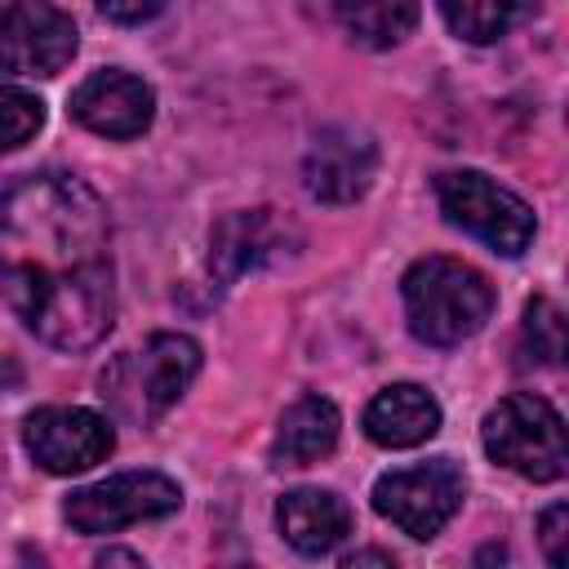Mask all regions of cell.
Returning a JSON list of instances; mask_svg holds the SVG:
<instances>
[{"instance_id": "1", "label": "cell", "mask_w": 569, "mask_h": 569, "mask_svg": "<svg viewBox=\"0 0 569 569\" xmlns=\"http://www.w3.org/2000/svg\"><path fill=\"white\" fill-rule=\"evenodd\" d=\"M0 293L58 351L107 338L116 316L111 222L71 173H22L0 191Z\"/></svg>"}, {"instance_id": "2", "label": "cell", "mask_w": 569, "mask_h": 569, "mask_svg": "<svg viewBox=\"0 0 569 569\" xmlns=\"http://www.w3.org/2000/svg\"><path fill=\"white\" fill-rule=\"evenodd\" d=\"M400 293H405L409 329L427 347H458L462 338L480 333L485 320L493 316V284L476 267L440 253L418 258L405 271Z\"/></svg>"}, {"instance_id": "3", "label": "cell", "mask_w": 569, "mask_h": 569, "mask_svg": "<svg viewBox=\"0 0 569 569\" xmlns=\"http://www.w3.org/2000/svg\"><path fill=\"white\" fill-rule=\"evenodd\" d=\"M200 373V347L187 333H151L138 351H124L102 373V400L124 422H156Z\"/></svg>"}, {"instance_id": "4", "label": "cell", "mask_w": 569, "mask_h": 569, "mask_svg": "<svg viewBox=\"0 0 569 569\" xmlns=\"http://www.w3.org/2000/svg\"><path fill=\"white\" fill-rule=\"evenodd\" d=\"M480 440L493 462H502L507 471H520L529 480H560L569 467L565 422L551 409V400H542L533 391H516V396L498 400L485 413Z\"/></svg>"}, {"instance_id": "5", "label": "cell", "mask_w": 569, "mask_h": 569, "mask_svg": "<svg viewBox=\"0 0 569 569\" xmlns=\"http://www.w3.org/2000/svg\"><path fill=\"white\" fill-rule=\"evenodd\" d=\"M436 200H440V209H445V218L453 227H462L467 236L485 240L493 253L516 258L533 240V209L516 191L498 187L480 169H449V173H440L436 178Z\"/></svg>"}, {"instance_id": "6", "label": "cell", "mask_w": 569, "mask_h": 569, "mask_svg": "<svg viewBox=\"0 0 569 569\" xmlns=\"http://www.w3.org/2000/svg\"><path fill=\"white\" fill-rule=\"evenodd\" d=\"M462 493H467L462 467L453 458H431V462H418V467H400V471L378 476L373 507L400 533H409V538H436L453 520V511L462 507Z\"/></svg>"}, {"instance_id": "7", "label": "cell", "mask_w": 569, "mask_h": 569, "mask_svg": "<svg viewBox=\"0 0 569 569\" xmlns=\"http://www.w3.org/2000/svg\"><path fill=\"white\" fill-rule=\"evenodd\" d=\"M182 507V489L178 480L160 476V471H120L107 476L98 485H84L67 498L62 516L76 533H116L124 525L138 520H156Z\"/></svg>"}, {"instance_id": "8", "label": "cell", "mask_w": 569, "mask_h": 569, "mask_svg": "<svg viewBox=\"0 0 569 569\" xmlns=\"http://www.w3.org/2000/svg\"><path fill=\"white\" fill-rule=\"evenodd\" d=\"M22 445H27V453L44 471L71 476V471H89L93 462H102L111 453V445H116V431L93 409H80V405H40L22 422Z\"/></svg>"}, {"instance_id": "9", "label": "cell", "mask_w": 569, "mask_h": 569, "mask_svg": "<svg viewBox=\"0 0 569 569\" xmlns=\"http://www.w3.org/2000/svg\"><path fill=\"white\" fill-rule=\"evenodd\" d=\"M76 53V22L58 4L22 0L0 13V67L13 76H58Z\"/></svg>"}, {"instance_id": "10", "label": "cell", "mask_w": 569, "mask_h": 569, "mask_svg": "<svg viewBox=\"0 0 569 569\" xmlns=\"http://www.w3.org/2000/svg\"><path fill=\"white\" fill-rule=\"evenodd\" d=\"M373 169H378L373 138L360 133V129L338 124V129H325L311 142V151L302 160V182L325 204H351V200H360L369 191Z\"/></svg>"}, {"instance_id": "11", "label": "cell", "mask_w": 569, "mask_h": 569, "mask_svg": "<svg viewBox=\"0 0 569 569\" xmlns=\"http://www.w3.org/2000/svg\"><path fill=\"white\" fill-rule=\"evenodd\" d=\"M71 116L102 138H138L151 116H156V93L147 80L129 76V71H93L89 80L76 84L71 93Z\"/></svg>"}, {"instance_id": "12", "label": "cell", "mask_w": 569, "mask_h": 569, "mask_svg": "<svg viewBox=\"0 0 569 569\" xmlns=\"http://www.w3.org/2000/svg\"><path fill=\"white\" fill-rule=\"evenodd\" d=\"M289 227L271 213V209H249V213H231L213 227V271L222 280H236L244 271H258L276 258L289 253Z\"/></svg>"}, {"instance_id": "13", "label": "cell", "mask_w": 569, "mask_h": 569, "mask_svg": "<svg viewBox=\"0 0 569 569\" xmlns=\"http://www.w3.org/2000/svg\"><path fill=\"white\" fill-rule=\"evenodd\" d=\"M284 542L302 556H329L351 533V511L333 489H293L276 502Z\"/></svg>"}, {"instance_id": "14", "label": "cell", "mask_w": 569, "mask_h": 569, "mask_svg": "<svg viewBox=\"0 0 569 569\" xmlns=\"http://www.w3.org/2000/svg\"><path fill=\"white\" fill-rule=\"evenodd\" d=\"M440 431V405L418 382L382 387L365 409V436L382 449H409Z\"/></svg>"}, {"instance_id": "15", "label": "cell", "mask_w": 569, "mask_h": 569, "mask_svg": "<svg viewBox=\"0 0 569 569\" xmlns=\"http://www.w3.org/2000/svg\"><path fill=\"white\" fill-rule=\"evenodd\" d=\"M338 427H342V418H338L333 400L302 396L280 413V427H276V440H271V458L280 467H311V462L333 453Z\"/></svg>"}, {"instance_id": "16", "label": "cell", "mask_w": 569, "mask_h": 569, "mask_svg": "<svg viewBox=\"0 0 569 569\" xmlns=\"http://www.w3.org/2000/svg\"><path fill=\"white\" fill-rule=\"evenodd\" d=\"M338 22L347 36L365 49H387L405 40L418 22V4H396V0H369V4H338Z\"/></svg>"}, {"instance_id": "17", "label": "cell", "mask_w": 569, "mask_h": 569, "mask_svg": "<svg viewBox=\"0 0 569 569\" xmlns=\"http://www.w3.org/2000/svg\"><path fill=\"white\" fill-rule=\"evenodd\" d=\"M533 9L529 4H480V0H467V4H440V18L471 44H489L498 36H507L520 18H529Z\"/></svg>"}, {"instance_id": "18", "label": "cell", "mask_w": 569, "mask_h": 569, "mask_svg": "<svg viewBox=\"0 0 569 569\" xmlns=\"http://www.w3.org/2000/svg\"><path fill=\"white\" fill-rule=\"evenodd\" d=\"M40 124H44V102L27 89L4 84L0 89V151L22 147L27 138H36Z\"/></svg>"}, {"instance_id": "19", "label": "cell", "mask_w": 569, "mask_h": 569, "mask_svg": "<svg viewBox=\"0 0 569 569\" xmlns=\"http://www.w3.org/2000/svg\"><path fill=\"white\" fill-rule=\"evenodd\" d=\"M525 342H529L533 360H542V365H556L565 356V320H560L556 302L533 298L525 307Z\"/></svg>"}, {"instance_id": "20", "label": "cell", "mask_w": 569, "mask_h": 569, "mask_svg": "<svg viewBox=\"0 0 569 569\" xmlns=\"http://www.w3.org/2000/svg\"><path fill=\"white\" fill-rule=\"evenodd\" d=\"M538 538H542V556L551 569H569V507L551 502L538 520Z\"/></svg>"}, {"instance_id": "21", "label": "cell", "mask_w": 569, "mask_h": 569, "mask_svg": "<svg viewBox=\"0 0 569 569\" xmlns=\"http://www.w3.org/2000/svg\"><path fill=\"white\" fill-rule=\"evenodd\" d=\"M98 13H102L107 22H147V18L160 13V4H111V0H102Z\"/></svg>"}, {"instance_id": "22", "label": "cell", "mask_w": 569, "mask_h": 569, "mask_svg": "<svg viewBox=\"0 0 569 569\" xmlns=\"http://www.w3.org/2000/svg\"><path fill=\"white\" fill-rule=\"evenodd\" d=\"M342 569H396V560H391L387 551H378V547H365V551L347 556V560H342Z\"/></svg>"}, {"instance_id": "23", "label": "cell", "mask_w": 569, "mask_h": 569, "mask_svg": "<svg viewBox=\"0 0 569 569\" xmlns=\"http://www.w3.org/2000/svg\"><path fill=\"white\" fill-rule=\"evenodd\" d=\"M93 569H147V565H142L133 551L111 547V551H102V556H98V565H93Z\"/></svg>"}]
</instances>
